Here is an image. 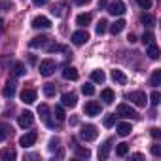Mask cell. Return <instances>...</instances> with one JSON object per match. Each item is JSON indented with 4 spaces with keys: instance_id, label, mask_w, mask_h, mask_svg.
Masks as SVG:
<instances>
[{
    "instance_id": "7a4b0ae2",
    "label": "cell",
    "mask_w": 161,
    "mask_h": 161,
    "mask_svg": "<svg viewBox=\"0 0 161 161\" xmlns=\"http://www.w3.org/2000/svg\"><path fill=\"white\" fill-rule=\"evenodd\" d=\"M36 138H38V133L29 131V133H25V135L19 138V146H23V148H31V146H34Z\"/></svg>"
},
{
    "instance_id": "44dd1931",
    "label": "cell",
    "mask_w": 161,
    "mask_h": 161,
    "mask_svg": "<svg viewBox=\"0 0 161 161\" xmlns=\"http://www.w3.org/2000/svg\"><path fill=\"white\" fill-rule=\"evenodd\" d=\"M131 131H133V127H131V123H118V135L119 136H127V135H131Z\"/></svg>"
},
{
    "instance_id": "4316f807",
    "label": "cell",
    "mask_w": 161,
    "mask_h": 161,
    "mask_svg": "<svg viewBox=\"0 0 161 161\" xmlns=\"http://www.w3.org/2000/svg\"><path fill=\"white\" fill-rule=\"evenodd\" d=\"M127 152H129V144H127V142H119V144L116 146V155L125 157V155H127Z\"/></svg>"
},
{
    "instance_id": "bcb514c9",
    "label": "cell",
    "mask_w": 161,
    "mask_h": 161,
    "mask_svg": "<svg viewBox=\"0 0 161 161\" xmlns=\"http://www.w3.org/2000/svg\"><path fill=\"white\" fill-rule=\"evenodd\" d=\"M32 4H34V6H44L46 0H32Z\"/></svg>"
},
{
    "instance_id": "e0dca14e",
    "label": "cell",
    "mask_w": 161,
    "mask_h": 161,
    "mask_svg": "<svg viewBox=\"0 0 161 161\" xmlns=\"http://www.w3.org/2000/svg\"><path fill=\"white\" fill-rule=\"evenodd\" d=\"M63 78L64 80H78V70L74 68V66H64V70H63Z\"/></svg>"
},
{
    "instance_id": "9a60e30c",
    "label": "cell",
    "mask_w": 161,
    "mask_h": 161,
    "mask_svg": "<svg viewBox=\"0 0 161 161\" xmlns=\"http://www.w3.org/2000/svg\"><path fill=\"white\" fill-rule=\"evenodd\" d=\"M112 80H114L116 84H121V86H125V84H127V76H125L121 70H118V68H114V70H112Z\"/></svg>"
},
{
    "instance_id": "603a6c76",
    "label": "cell",
    "mask_w": 161,
    "mask_h": 161,
    "mask_svg": "<svg viewBox=\"0 0 161 161\" xmlns=\"http://www.w3.org/2000/svg\"><path fill=\"white\" fill-rule=\"evenodd\" d=\"M76 23H78L80 27H87V25L91 23V15H89V14H80V15L76 17Z\"/></svg>"
},
{
    "instance_id": "8d00e7d4",
    "label": "cell",
    "mask_w": 161,
    "mask_h": 161,
    "mask_svg": "<svg viewBox=\"0 0 161 161\" xmlns=\"http://www.w3.org/2000/svg\"><path fill=\"white\" fill-rule=\"evenodd\" d=\"M103 123H104V127H112V125L116 123V116H114V114L104 116V121H103Z\"/></svg>"
},
{
    "instance_id": "d6a6232c",
    "label": "cell",
    "mask_w": 161,
    "mask_h": 161,
    "mask_svg": "<svg viewBox=\"0 0 161 161\" xmlns=\"http://www.w3.org/2000/svg\"><path fill=\"white\" fill-rule=\"evenodd\" d=\"M55 91H57V89H55L53 84H46V86H44V95H46V97H53Z\"/></svg>"
},
{
    "instance_id": "d590c367",
    "label": "cell",
    "mask_w": 161,
    "mask_h": 161,
    "mask_svg": "<svg viewBox=\"0 0 161 161\" xmlns=\"http://www.w3.org/2000/svg\"><path fill=\"white\" fill-rule=\"evenodd\" d=\"M159 101H161L159 91H152V95H150V103H152L153 106H157V104H159Z\"/></svg>"
},
{
    "instance_id": "5b68a950",
    "label": "cell",
    "mask_w": 161,
    "mask_h": 161,
    "mask_svg": "<svg viewBox=\"0 0 161 161\" xmlns=\"http://www.w3.org/2000/svg\"><path fill=\"white\" fill-rule=\"evenodd\" d=\"M19 127H23V129H29V127H32V123H34V116H32V112H29V110H25L21 116H19Z\"/></svg>"
},
{
    "instance_id": "30bf717a",
    "label": "cell",
    "mask_w": 161,
    "mask_h": 161,
    "mask_svg": "<svg viewBox=\"0 0 161 161\" xmlns=\"http://www.w3.org/2000/svg\"><path fill=\"white\" fill-rule=\"evenodd\" d=\"M32 27L34 29H49L51 27V21L47 17H44V15H36L32 19Z\"/></svg>"
},
{
    "instance_id": "f1b7e54d",
    "label": "cell",
    "mask_w": 161,
    "mask_h": 161,
    "mask_svg": "<svg viewBox=\"0 0 161 161\" xmlns=\"http://www.w3.org/2000/svg\"><path fill=\"white\" fill-rule=\"evenodd\" d=\"M150 82H152V86H153V87H157V86L161 84V70H153Z\"/></svg>"
},
{
    "instance_id": "836d02e7",
    "label": "cell",
    "mask_w": 161,
    "mask_h": 161,
    "mask_svg": "<svg viewBox=\"0 0 161 161\" xmlns=\"http://www.w3.org/2000/svg\"><path fill=\"white\" fill-rule=\"evenodd\" d=\"M82 93L87 95V97H91V95H95V87H93L91 84H84V86H82Z\"/></svg>"
},
{
    "instance_id": "e575fe53",
    "label": "cell",
    "mask_w": 161,
    "mask_h": 161,
    "mask_svg": "<svg viewBox=\"0 0 161 161\" xmlns=\"http://www.w3.org/2000/svg\"><path fill=\"white\" fill-rule=\"evenodd\" d=\"M64 8H66V4H59V6H53V15H57V17H61L63 14H64Z\"/></svg>"
},
{
    "instance_id": "83f0119b",
    "label": "cell",
    "mask_w": 161,
    "mask_h": 161,
    "mask_svg": "<svg viewBox=\"0 0 161 161\" xmlns=\"http://www.w3.org/2000/svg\"><path fill=\"white\" fill-rule=\"evenodd\" d=\"M153 21H155V19H153V15H152V14H142V15H140V23H142V25H146V27H152V25H153Z\"/></svg>"
},
{
    "instance_id": "484cf974",
    "label": "cell",
    "mask_w": 161,
    "mask_h": 161,
    "mask_svg": "<svg viewBox=\"0 0 161 161\" xmlns=\"http://www.w3.org/2000/svg\"><path fill=\"white\" fill-rule=\"evenodd\" d=\"M91 80H93V82H97V84H103L104 80H106V74L103 70H93L91 72Z\"/></svg>"
},
{
    "instance_id": "6da1fadb",
    "label": "cell",
    "mask_w": 161,
    "mask_h": 161,
    "mask_svg": "<svg viewBox=\"0 0 161 161\" xmlns=\"http://www.w3.org/2000/svg\"><path fill=\"white\" fill-rule=\"evenodd\" d=\"M97 136H99V131H97L95 125H84L82 131H80V138L86 140V142H91V140H95Z\"/></svg>"
},
{
    "instance_id": "74e56055",
    "label": "cell",
    "mask_w": 161,
    "mask_h": 161,
    "mask_svg": "<svg viewBox=\"0 0 161 161\" xmlns=\"http://www.w3.org/2000/svg\"><path fill=\"white\" fill-rule=\"evenodd\" d=\"M55 118H57V121H63V119H64V110H63V106H55Z\"/></svg>"
},
{
    "instance_id": "681fc988",
    "label": "cell",
    "mask_w": 161,
    "mask_h": 161,
    "mask_svg": "<svg viewBox=\"0 0 161 161\" xmlns=\"http://www.w3.org/2000/svg\"><path fill=\"white\" fill-rule=\"evenodd\" d=\"M2 29H4V21H0V32H2Z\"/></svg>"
},
{
    "instance_id": "ffe728a7",
    "label": "cell",
    "mask_w": 161,
    "mask_h": 161,
    "mask_svg": "<svg viewBox=\"0 0 161 161\" xmlns=\"http://www.w3.org/2000/svg\"><path fill=\"white\" fill-rule=\"evenodd\" d=\"M146 55H148L150 59H153V61H155V59H159V47H157L153 42H152V44H148V47H146Z\"/></svg>"
},
{
    "instance_id": "9c48e42d",
    "label": "cell",
    "mask_w": 161,
    "mask_h": 161,
    "mask_svg": "<svg viewBox=\"0 0 161 161\" xmlns=\"http://www.w3.org/2000/svg\"><path fill=\"white\" fill-rule=\"evenodd\" d=\"M116 114H118L119 118H138V116H136V112H135L129 104H119V106H118V110H116Z\"/></svg>"
},
{
    "instance_id": "7402d4cb",
    "label": "cell",
    "mask_w": 161,
    "mask_h": 161,
    "mask_svg": "<svg viewBox=\"0 0 161 161\" xmlns=\"http://www.w3.org/2000/svg\"><path fill=\"white\" fill-rule=\"evenodd\" d=\"M110 148H112V140H106V142L101 146V150H99V157H101V159H106L108 153H110Z\"/></svg>"
},
{
    "instance_id": "60d3db41",
    "label": "cell",
    "mask_w": 161,
    "mask_h": 161,
    "mask_svg": "<svg viewBox=\"0 0 161 161\" xmlns=\"http://www.w3.org/2000/svg\"><path fill=\"white\" fill-rule=\"evenodd\" d=\"M152 153H153L155 157H159V155H161V146H159V144H153V146H152Z\"/></svg>"
},
{
    "instance_id": "277c9868",
    "label": "cell",
    "mask_w": 161,
    "mask_h": 161,
    "mask_svg": "<svg viewBox=\"0 0 161 161\" xmlns=\"http://www.w3.org/2000/svg\"><path fill=\"white\" fill-rule=\"evenodd\" d=\"M127 99L133 101V103H135L136 106H140V108L146 106V93H144V91H133V93L127 95Z\"/></svg>"
},
{
    "instance_id": "7dc6e473",
    "label": "cell",
    "mask_w": 161,
    "mask_h": 161,
    "mask_svg": "<svg viewBox=\"0 0 161 161\" xmlns=\"http://www.w3.org/2000/svg\"><path fill=\"white\" fill-rule=\"evenodd\" d=\"M127 40H129L131 44H135V42H136V36H135V34H129V38H127Z\"/></svg>"
},
{
    "instance_id": "4fadbf2b",
    "label": "cell",
    "mask_w": 161,
    "mask_h": 161,
    "mask_svg": "<svg viewBox=\"0 0 161 161\" xmlns=\"http://www.w3.org/2000/svg\"><path fill=\"white\" fill-rule=\"evenodd\" d=\"M101 101H104V104H112L116 101V93L112 89H103L101 91Z\"/></svg>"
},
{
    "instance_id": "1f68e13d",
    "label": "cell",
    "mask_w": 161,
    "mask_h": 161,
    "mask_svg": "<svg viewBox=\"0 0 161 161\" xmlns=\"http://www.w3.org/2000/svg\"><path fill=\"white\" fill-rule=\"evenodd\" d=\"M25 74V64L23 63H15L14 64V76H23Z\"/></svg>"
},
{
    "instance_id": "7c38bea8",
    "label": "cell",
    "mask_w": 161,
    "mask_h": 161,
    "mask_svg": "<svg viewBox=\"0 0 161 161\" xmlns=\"http://www.w3.org/2000/svg\"><path fill=\"white\" fill-rule=\"evenodd\" d=\"M38 114H40V118H42L49 127H55V123L49 121V116H47V114H49V108H47V104H40V106H38Z\"/></svg>"
},
{
    "instance_id": "7bdbcfd3",
    "label": "cell",
    "mask_w": 161,
    "mask_h": 161,
    "mask_svg": "<svg viewBox=\"0 0 161 161\" xmlns=\"http://www.w3.org/2000/svg\"><path fill=\"white\" fill-rule=\"evenodd\" d=\"M150 133H152V136H153V138H159V136H161V131H159L157 127H153V129H152Z\"/></svg>"
},
{
    "instance_id": "f35d334b",
    "label": "cell",
    "mask_w": 161,
    "mask_h": 161,
    "mask_svg": "<svg viewBox=\"0 0 161 161\" xmlns=\"http://www.w3.org/2000/svg\"><path fill=\"white\" fill-rule=\"evenodd\" d=\"M136 2H138V6L142 10H150L152 8V0H136Z\"/></svg>"
},
{
    "instance_id": "5bb4252c",
    "label": "cell",
    "mask_w": 161,
    "mask_h": 161,
    "mask_svg": "<svg viewBox=\"0 0 161 161\" xmlns=\"http://www.w3.org/2000/svg\"><path fill=\"white\" fill-rule=\"evenodd\" d=\"M15 157H17V153H15V150H12V148L0 150V159H2V161H14Z\"/></svg>"
},
{
    "instance_id": "8992f818",
    "label": "cell",
    "mask_w": 161,
    "mask_h": 161,
    "mask_svg": "<svg viewBox=\"0 0 161 161\" xmlns=\"http://www.w3.org/2000/svg\"><path fill=\"white\" fill-rule=\"evenodd\" d=\"M108 14L110 15H123L125 14V4L121 0H116V2L108 4Z\"/></svg>"
},
{
    "instance_id": "ee69618b",
    "label": "cell",
    "mask_w": 161,
    "mask_h": 161,
    "mask_svg": "<svg viewBox=\"0 0 161 161\" xmlns=\"http://www.w3.org/2000/svg\"><path fill=\"white\" fill-rule=\"evenodd\" d=\"M74 2L78 4V6H86V4H89L91 0H74Z\"/></svg>"
},
{
    "instance_id": "cb8c5ba5",
    "label": "cell",
    "mask_w": 161,
    "mask_h": 161,
    "mask_svg": "<svg viewBox=\"0 0 161 161\" xmlns=\"http://www.w3.org/2000/svg\"><path fill=\"white\" fill-rule=\"evenodd\" d=\"M2 95H4V97H8V99H12V97L15 95V84L8 82V84L4 86V89H2Z\"/></svg>"
},
{
    "instance_id": "f6af8a7d",
    "label": "cell",
    "mask_w": 161,
    "mask_h": 161,
    "mask_svg": "<svg viewBox=\"0 0 161 161\" xmlns=\"http://www.w3.org/2000/svg\"><path fill=\"white\" fill-rule=\"evenodd\" d=\"M57 144H59V140H57V138H53V140L49 142V150H55V148H57Z\"/></svg>"
},
{
    "instance_id": "d4e9b609",
    "label": "cell",
    "mask_w": 161,
    "mask_h": 161,
    "mask_svg": "<svg viewBox=\"0 0 161 161\" xmlns=\"http://www.w3.org/2000/svg\"><path fill=\"white\" fill-rule=\"evenodd\" d=\"M10 135H12V127H10V125H6V123H0V142L6 140Z\"/></svg>"
},
{
    "instance_id": "ab89813d",
    "label": "cell",
    "mask_w": 161,
    "mask_h": 161,
    "mask_svg": "<svg viewBox=\"0 0 161 161\" xmlns=\"http://www.w3.org/2000/svg\"><path fill=\"white\" fill-rule=\"evenodd\" d=\"M142 42H144V46L152 44V42H153V34H152V32H144V36H142Z\"/></svg>"
},
{
    "instance_id": "2e32d148",
    "label": "cell",
    "mask_w": 161,
    "mask_h": 161,
    "mask_svg": "<svg viewBox=\"0 0 161 161\" xmlns=\"http://www.w3.org/2000/svg\"><path fill=\"white\" fill-rule=\"evenodd\" d=\"M61 101H63V104H64V106H70V108H74V106H76V103H78V99H76V95H74V93H64V95L61 97Z\"/></svg>"
},
{
    "instance_id": "3957f363",
    "label": "cell",
    "mask_w": 161,
    "mask_h": 161,
    "mask_svg": "<svg viewBox=\"0 0 161 161\" xmlns=\"http://www.w3.org/2000/svg\"><path fill=\"white\" fill-rule=\"evenodd\" d=\"M55 72V61H51V59H44L42 63H40V74L42 76H51Z\"/></svg>"
},
{
    "instance_id": "c3c4849f",
    "label": "cell",
    "mask_w": 161,
    "mask_h": 161,
    "mask_svg": "<svg viewBox=\"0 0 161 161\" xmlns=\"http://www.w3.org/2000/svg\"><path fill=\"white\" fill-rule=\"evenodd\" d=\"M131 157H133V159H142L144 155H142V153H135V155H131Z\"/></svg>"
},
{
    "instance_id": "ba28073f",
    "label": "cell",
    "mask_w": 161,
    "mask_h": 161,
    "mask_svg": "<svg viewBox=\"0 0 161 161\" xmlns=\"http://www.w3.org/2000/svg\"><path fill=\"white\" fill-rule=\"evenodd\" d=\"M101 110H103V106H101L99 103H95V101H89V103L86 104V108H84V112H86L87 116H91V118L99 116V114H101Z\"/></svg>"
},
{
    "instance_id": "4dcf8cb0",
    "label": "cell",
    "mask_w": 161,
    "mask_h": 161,
    "mask_svg": "<svg viewBox=\"0 0 161 161\" xmlns=\"http://www.w3.org/2000/svg\"><path fill=\"white\" fill-rule=\"evenodd\" d=\"M76 155H78V157H86V159H87V157L91 155V152H89L87 148H82V146H76Z\"/></svg>"
},
{
    "instance_id": "ac0fdd59",
    "label": "cell",
    "mask_w": 161,
    "mask_h": 161,
    "mask_svg": "<svg viewBox=\"0 0 161 161\" xmlns=\"http://www.w3.org/2000/svg\"><path fill=\"white\" fill-rule=\"evenodd\" d=\"M46 44H47V36H44V34L34 36V38L29 42V46H31V47H42V46H46Z\"/></svg>"
},
{
    "instance_id": "f546056e",
    "label": "cell",
    "mask_w": 161,
    "mask_h": 161,
    "mask_svg": "<svg viewBox=\"0 0 161 161\" xmlns=\"http://www.w3.org/2000/svg\"><path fill=\"white\" fill-rule=\"evenodd\" d=\"M106 31H108V21L106 19H101L97 23V34H104Z\"/></svg>"
},
{
    "instance_id": "b9f144b4",
    "label": "cell",
    "mask_w": 161,
    "mask_h": 161,
    "mask_svg": "<svg viewBox=\"0 0 161 161\" xmlns=\"http://www.w3.org/2000/svg\"><path fill=\"white\" fill-rule=\"evenodd\" d=\"M0 6H2L4 10H14V2H10V0H4V2L0 4Z\"/></svg>"
},
{
    "instance_id": "8fae6325",
    "label": "cell",
    "mask_w": 161,
    "mask_h": 161,
    "mask_svg": "<svg viewBox=\"0 0 161 161\" xmlns=\"http://www.w3.org/2000/svg\"><path fill=\"white\" fill-rule=\"evenodd\" d=\"M21 101H23L25 104H32V103L36 101V91L31 89V87L23 89V91H21Z\"/></svg>"
},
{
    "instance_id": "d6986e66",
    "label": "cell",
    "mask_w": 161,
    "mask_h": 161,
    "mask_svg": "<svg viewBox=\"0 0 161 161\" xmlns=\"http://www.w3.org/2000/svg\"><path fill=\"white\" fill-rule=\"evenodd\" d=\"M125 25H127V23H125L123 19H118V21H116V23H112L108 29H110V32H112V34H119V32L125 29Z\"/></svg>"
},
{
    "instance_id": "52a82bcc",
    "label": "cell",
    "mask_w": 161,
    "mask_h": 161,
    "mask_svg": "<svg viewBox=\"0 0 161 161\" xmlns=\"http://www.w3.org/2000/svg\"><path fill=\"white\" fill-rule=\"evenodd\" d=\"M87 40H89V32L87 31H76L72 34V44H76V46H84Z\"/></svg>"
}]
</instances>
